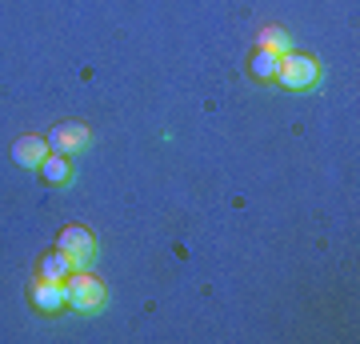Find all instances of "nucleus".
Segmentation results:
<instances>
[{
	"mask_svg": "<svg viewBox=\"0 0 360 344\" xmlns=\"http://www.w3.org/2000/svg\"><path fill=\"white\" fill-rule=\"evenodd\" d=\"M276 80L284 89H312L321 80V60H312L304 52H284L281 68H276Z\"/></svg>",
	"mask_w": 360,
	"mask_h": 344,
	"instance_id": "nucleus-1",
	"label": "nucleus"
},
{
	"mask_svg": "<svg viewBox=\"0 0 360 344\" xmlns=\"http://www.w3.org/2000/svg\"><path fill=\"white\" fill-rule=\"evenodd\" d=\"M65 288H68V305L77 312H101L104 300H108V288L96 276H89V272H72L65 281Z\"/></svg>",
	"mask_w": 360,
	"mask_h": 344,
	"instance_id": "nucleus-2",
	"label": "nucleus"
},
{
	"mask_svg": "<svg viewBox=\"0 0 360 344\" xmlns=\"http://www.w3.org/2000/svg\"><path fill=\"white\" fill-rule=\"evenodd\" d=\"M56 248L72 260V265H89L92 256H96V236H92L89 229H80V224H72V229L60 232V241H56Z\"/></svg>",
	"mask_w": 360,
	"mask_h": 344,
	"instance_id": "nucleus-3",
	"label": "nucleus"
},
{
	"mask_svg": "<svg viewBox=\"0 0 360 344\" xmlns=\"http://www.w3.org/2000/svg\"><path fill=\"white\" fill-rule=\"evenodd\" d=\"M84 144H89V128L80 125V120H65V125H56L49 132V148L52 153H60V156L80 153Z\"/></svg>",
	"mask_w": 360,
	"mask_h": 344,
	"instance_id": "nucleus-4",
	"label": "nucleus"
},
{
	"mask_svg": "<svg viewBox=\"0 0 360 344\" xmlns=\"http://www.w3.org/2000/svg\"><path fill=\"white\" fill-rule=\"evenodd\" d=\"M32 305H37L40 312H60V308L68 305L65 281H44V276H40V281L32 284Z\"/></svg>",
	"mask_w": 360,
	"mask_h": 344,
	"instance_id": "nucleus-5",
	"label": "nucleus"
},
{
	"mask_svg": "<svg viewBox=\"0 0 360 344\" xmlns=\"http://www.w3.org/2000/svg\"><path fill=\"white\" fill-rule=\"evenodd\" d=\"M49 153H52V148H49V141H44V136H20V141L13 144V160L20 168H40Z\"/></svg>",
	"mask_w": 360,
	"mask_h": 344,
	"instance_id": "nucleus-6",
	"label": "nucleus"
},
{
	"mask_svg": "<svg viewBox=\"0 0 360 344\" xmlns=\"http://www.w3.org/2000/svg\"><path fill=\"white\" fill-rule=\"evenodd\" d=\"M72 272H77V265H72V260H68L60 248H56L52 256H44V260H40V276H44V281H68Z\"/></svg>",
	"mask_w": 360,
	"mask_h": 344,
	"instance_id": "nucleus-7",
	"label": "nucleus"
},
{
	"mask_svg": "<svg viewBox=\"0 0 360 344\" xmlns=\"http://www.w3.org/2000/svg\"><path fill=\"white\" fill-rule=\"evenodd\" d=\"M40 177L49 180V184H68V180H72V165H68L60 153H49L44 165H40Z\"/></svg>",
	"mask_w": 360,
	"mask_h": 344,
	"instance_id": "nucleus-8",
	"label": "nucleus"
},
{
	"mask_svg": "<svg viewBox=\"0 0 360 344\" xmlns=\"http://www.w3.org/2000/svg\"><path fill=\"white\" fill-rule=\"evenodd\" d=\"M276 68H281V52L257 49V56H252V77L257 80H276Z\"/></svg>",
	"mask_w": 360,
	"mask_h": 344,
	"instance_id": "nucleus-9",
	"label": "nucleus"
},
{
	"mask_svg": "<svg viewBox=\"0 0 360 344\" xmlns=\"http://www.w3.org/2000/svg\"><path fill=\"white\" fill-rule=\"evenodd\" d=\"M260 49H269V52H292V37H288V32H284V28H264V32H260Z\"/></svg>",
	"mask_w": 360,
	"mask_h": 344,
	"instance_id": "nucleus-10",
	"label": "nucleus"
}]
</instances>
